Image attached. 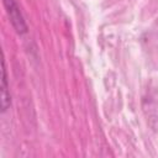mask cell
Returning a JSON list of instances; mask_svg holds the SVG:
<instances>
[{"mask_svg":"<svg viewBox=\"0 0 158 158\" xmlns=\"http://www.w3.org/2000/svg\"><path fill=\"white\" fill-rule=\"evenodd\" d=\"M4 5L6 7V11L9 14V17L11 20L12 26L19 33H26L27 32V25L25 22V19L22 16V12L16 2V0H4Z\"/></svg>","mask_w":158,"mask_h":158,"instance_id":"obj_1","label":"cell"},{"mask_svg":"<svg viewBox=\"0 0 158 158\" xmlns=\"http://www.w3.org/2000/svg\"><path fill=\"white\" fill-rule=\"evenodd\" d=\"M2 84H1V110L5 112L10 106V93H9V85H7V74H6V67L5 60L2 59Z\"/></svg>","mask_w":158,"mask_h":158,"instance_id":"obj_2","label":"cell"}]
</instances>
